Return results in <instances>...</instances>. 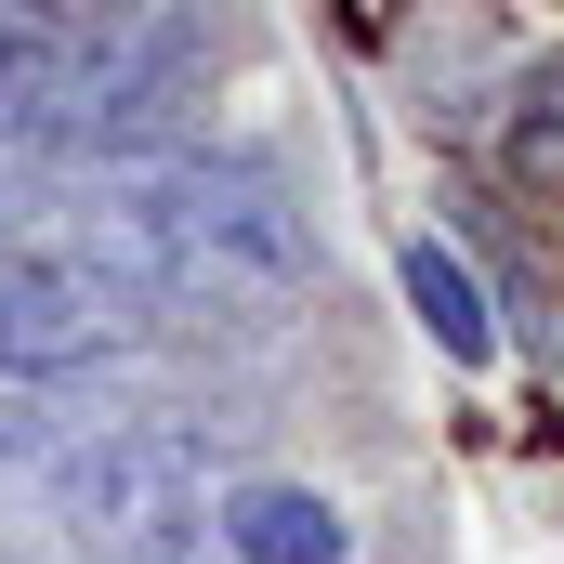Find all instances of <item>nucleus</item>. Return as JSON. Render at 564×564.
Masks as SVG:
<instances>
[{
	"instance_id": "f257e3e1",
	"label": "nucleus",
	"mask_w": 564,
	"mask_h": 564,
	"mask_svg": "<svg viewBox=\"0 0 564 564\" xmlns=\"http://www.w3.org/2000/svg\"><path fill=\"white\" fill-rule=\"evenodd\" d=\"M66 237H93L144 302H210V315H276L315 276L302 197L250 144H158V158L93 171V197L66 210Z\"/></svg>"
},
{
	"instance_id": "6e6552de",
	"label": "nucleus",
	"mask_w": 564,
	"mask_h": 564,
	"mask_svg": "<svg viewBox=\"0 0 564 564\" xmlns=\"http://www.w3.org/2000/svg\"><path fill=\"white\" fill-rule=\"evenodd\" d=\"M499 158H512L525 184H564V66H539V79H525V106H512Z\"/></svg>"
},
{
	"instance_id": "1a4fd4ad",
	"label": "nucleus",
	"mask_w": 564,
	"mask_h": 564,
	"mask_svg": "<svg viewBox=\"0 0 564 564\" xmlns=\"http://www.w3.org/2000/svg\"><path fill=\"white\" fill-rule=\"evenodd\" d=\"M0 26H40V40H132V26H158V0H0Z\"/></svg>"
},
{
	"instance_id": "423d86ee",
	"label": "nucleus",
	"mask_w": 564,
	"mask_h": 564,
	"mask_svg": "<svg viewBox=\"0 0 564 564\" xmlns=\"http://www.w3.org/2000/svg\"><path fill=\"white\" fill-rule=\"evenodd\" d=\"M394 276H408V315L433 328V355H459V368H486V355H499V315H486V289H473V263H459L446 237H408V250H394Z\"/></svg>"
},
{
	"instance_id": "f03ea898",
	"label": "nucleus",
	"mask_w": 564,
	"mask_h": 564,
	"mask_svg": "<svg viewBox=\"0 0 564 564\" xmlns=\"http://www.w3.org/2000/svg\"><path fill=\"white\" fill-rule=\"evenodd\" d=\"M40 512L79 564H224V486L184 421H79Z\"/></svg>"
},
{
	"instance_id": "7ed1b4c3",
	"label": "nucleus",
	"mask_w": 564,
	"mask_h": 564,
	"mask_svg": "<svg viewBox=\"0 0 564 564\" xmlns=\"http://www.w3.org/2000/svg\"><path fill=\"white\" fill-rule=\"evenodd\" d=\"M144 302L93 237H0V381H79L144 341Z\"/></svg>"
},
{
	"instance_id": "20e7f679",
	"label": "nucleus",
	"mask_w": 564,
	"mask_h": 564,
	"mask_svg": "<svg viewBox=\"0 0 564 564\" xmlns=\"http://www.w3.org/2000/svg\"><path fill=\"white\" fill-rule=\"evenodd\" d=\"M79 106H93V40L0 26V158H79Z\"/></svg>"
},
{
	"instance_id": "0eeeda50",
	"label": "nucleus",
	"mask_w": 564,
	"mask_h": 564,
	"mask_svg": "<svg viewBox=\"0 0 564 564\" xmlns=\"http://www.w3.org/2000/svg\"><path fill=\"white\" fill-rule=\"evenodd\" d=\"M66 446H79L66 381H0V499H53Z\"/></svg>"
},
{
	"instance_id": "39448f33",
	"label": "nucleus",
	"mask_w": 564,
	"mask_h": 564,
	"mask_svg": "<svg viewBox=\"0 0 564 564\" xmlns=\"http://www.w3.org/2000/svg\"><path fill=\"white\" fill-rule=\"evenodd\" d=\"M224 564H355V512L302 473L224 486Z\"/></svg>"
}]
</instances>
